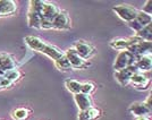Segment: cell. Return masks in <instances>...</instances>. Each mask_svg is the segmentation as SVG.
I'll list each match as a JSON object with an SVG mask.
<instances>
[{
	"mask_svg": "<svg viewBox=\"0 0 152 120\" xmlns=\"http://www.w3.org/2000/svg\"><path fill=\"white\" fill-rule=\"evenodd\" d=\"M135 19H136V20H137L142 26L150 25V24L152 23V16L151 15L144 13V12H142V10H139L137 16H136V18Z\"/></svg>",
	"mask_w": 152,
	"mask_h": 120,
	"instance_id": "603a6c76",
	"label": "cell"
},
{
	"mask_svg": "<svg viewBox=\"0 0 152 120\" xmlns=\"http://www.w3.org/2000/svg\"><path fill=\"white\" fill-rule=\"evenodd\" d=\"M70 26H72V22H70L68 13L66 10L60 9L59 14L55 17L53 22H52V28L64 31V30H69Z\"/></svg>",
	"mask_w": 152,
	"mask_h": 120,
	"instance_id": "8992f818",
	"label": "cell"
},
{
	"mask_svg": "<svg viewBox=\"0 0 152 120\" xmlns=\"http://www.w3.org/2000/svg\"><path fill=\"white\" fill-rule=\"evenodd\" d=\"M65 85H66L67 89H68L69 92H72L74 95L81 93L82 83L77 82V81H75V79H67V81L65 82Z\"/></svg>",
	"mask_w": 152,
	"mask_h": 120,
	"instance_id": "ffe728a7",
	"label": "cell"
},
{
	"mask_svg": "<svg viewBox=\"0 0 152 120\" xmlns=\"http://www.w3.org/2000/svg\"><path fill=\"white\" fill-rule=\"evenodd\" d=\"M95 91V85L91 82H86L82 84V89H81V93L86 95H91Z\"/></svg>",
	"mask_w": 152,
	"mask_h": 120,
	"instance_id": "d4e9b609",
	"label": "cell"
},
{
	"mask_svg": "<svg viewBox=\"0 0 152 120\" xmlns=\"http://www.w3.org/2000/svg\"><path fill=\"white\" fill-rule=\"evenodd\" d=\"M17 10V4L13 0H0V16H9Z\"/></svg>",
	"mask_w": 152,
	"mask_h": 120,
	"instance_id": "4fadbf2b",
	"label": "cell"
},
{
	"mask_svg": "<svg viewBox=\"0 0 152 120\" xmlns=\"http://www.w3.org/2000/svg\"><path fill=\"white\" fill-rule=\"evenodd\" d=\"M75 51L78 53L80 57H82L85 60H89L90 58H92L95 53V49L93 48V45H91L90 43L85 42V41H77L75 42V44L73 47Z\"/></svg>",
	"mask_w": 152,
	"mask_h": 120,
	"instance_id": "ba28073f",
	"label": "cell"
},
{
	"mask_svg": "<svg viewBox=\"0 0 152 120\" xmlns=\"http://www.w3.org/2000/svg\"><path fill=\"white\" fill-rule=\"evenodd\" d=\"M17 68V63L13 57L8 55H0V76L2 77L6 71L15 70Z\"/></svg>",
	"mask_w": 152,
	"mask_h": 120,
	"instance_id": "8fae6325",
	"label": "cell"
},
{
	"mask_svg": "<svg viewBox=\"0 0 152 120\" xmlns=\"http://www.w3.org/2000/svg\"><path fill=\"white\" fill-rule=\"evenodd\" d=\"M74 100H75L76 105L78 107L80 111H84V110L92 107V100H91L90 95L78 93V94L74 95Z\"/></svg>",
	"mask_w": 152,
	"mask_h": 120,
	"instance_id": "5bb4252c",
	"label": "cell"
},
{
	"mask_svg": "<svg viewBox=\"0 0 152 120\" xmlns=\"http://www.w3.org/2000/svg\"><path fill=\"white\" fill-rule=\"evenodd\" d=\"M113 10L118 15L119 18H121L127 23L134 20L137 16V13H139V10L136 8L129 6V5H118V6H115L113 8Z\"/></svg>",
	"mask_w": 152,
	"mask_h": 120,
	"instance_id": "277c9868",
	"label": "cell"
},
{
	"mask_svg": "<svg viewBox=\"0 0 152 120\" xmlns=\"http://www.w3.org/2000/svg\"><path fill=\"white\" fill-rule=\"evenodd\" d=\"M30 10L39 16L41 20V30H51L52 22L59 14L60 8L52 2L34 0L30 2Z\"/></svg>",
	"mask_w": 152,
	"mask_h": 120,
	"instance_id": "6da1fadb",
	"label": "cell"
},
{
	"mask_svg": "<svg viewBox=\"0 0 152 120\" xmlns=\"http://www.w3.org/2000/svg\"><path fill=\"white\" fill-rule=\"evenodd\" d=\"M55 65H56V67L58 69L61 70V71H69V70H72V66H70L69 61H68V59L66 58L65 55L61 58L57 59L55 61Z\"/></svg>",
	"mask_w": 152,
	"mask_h": 120,
	"instance_id": "7402d4cb",
	"label": "cell"
},
{
	"mask_svg": "<svg viewBox=\"0 0 152 120\" xmlns=\"http://www.w3.org/2000/svg\"><path fill=\"white\" fill-rule=\"evenodd\" d=\"M30 113L31 111L26 108H18L16 110H14L13 113H12V117H13L14 120H25L30 117Z\"/></svg>",
	"mask_w": 152,
	"mask_h": 120,
	"instance_id": "44dd1931",
	"label": "cell"
},
{
	"mask_svg": "<svg viewBox=\"0 0 152 120\" xmlns=\"http://www.w3.org/2000/svg\"><path fill=\"white\" fill-rule=\"evenodd\" d=\"M40 52L45 55V56H48V57L51 58V59L55 60V61H56L57 59H59V58H61L64 55H65V52H63L61 50H59L58 48L53 47V45L48 44V43H45L42 50L40 51Z\"/></svg>",
	"mask_w": 152,
	"mask_h": 120,
	"instance_id": "9a60e30c",
	"label": "cell"
},
{
	"mask_svg": "<svg viewBox=\"0 0 152 120\" xmlns=\"http://www.w3.org/2000/svg\"><path fill=\"white\" fill-rule=\"evenodd\" d=\"M65 56L68 59L70 66H72V69H85L90 66L89 61L83 59L82 57H80L74 48L67 49L65 52Z\"/></svg>",
	"mask_w": 152,
	"mask_h": 120,
	"instance_id": "3957f363",
	"label": "cell"
},
{
	"mask_svg": "<svg viewBox=\"0 0 152 120\" xmlns=\"http://www.w3.org/2000/svg\"><path fill=\"white\" fill-rule=\"evenodd\" d=\"M139 39L146 41V42H151L152 41V24L150 25H146L145 27H143L140 32L136 33V35Z\"/></svg>",
	"mask_w": 152,
	"mask_h": 120,
	"instance_id": "d6986e66",
	"label": "cell"
},
{
	"mask_svg": "<svg viewBox=\"0 0 152 120\" xmlns=\"http://www.w3.org/2000/svg\"><path fill=\"white\" fill-rule=\"evenodd\" d=\"M128 25H129V27H131V28H132L133 31L136 32V33L141 31V30H142L143 27H145V26H142V25H141V24H140L139 22L136 20V19H134V20H132V22H129V23H128Z\"/></svg>",
	"mask_w": 152,
	"mask_h": 120,
	"instance_id": "484cf974",
	"label": "cell"
},
{
	"mask_svg": "<svg viewBox=\"0 0 152 120\" xmlns=\"http://www.w3.org/2000/svg\"><path fill=\"white\" fill-rule=\"evenodd\" d=\"M142 12H144V13L151 15V14H152V1H151V0L146 1L145 6H144V8H143V10H142Z\"/></svg>",
	"mask_w": 152,
	"mask_h": 120,
	"instance_id": "4316f807",
	"label": "cell"
},
{
	"mask_svg": "<svg viewBox=\"0 0 152 120\" xmlns=\"http://www.w3.org/2000/svg\"><path fill=\"white\" fill-rule=\"evenodd\" d=\"M100 110L96 108L91 107L84 111H81L78 114V120H95L100 117Z\"/></svg>",
	"mask_w": 152,
	"mask_h": 120,
	"instance_id": "e0dca14e",
	"label": "cell"
},
{
	"mask_svg": "<svg viewBox=\"0 0 152 120\" xmlns=\"http://www.w3.org/2000/svg\"><path fill=\"white\" fill-rule=\"evenodd\" d=\"M129 83L134 86V89H139V91H145L149 89L150 85V78L143 73H135L132 77Z\"/></svg>",
	"mask_w": 152,
	"mask_h": 120,
	"instance_id": "30bf717a",
	"label": "cell"
},
{
	"mask_svg": "<svg viewBox=\"0 0 152 120\" xmlns=\"http://www.w3.org/2000/svg\"><path fill=\"white\" fill-rule=\"evenodd\" d=\"M2 77H4V78H6V79H8L9 82L14 83V82H16V81H18V79H20L22 74H20V71L17 70V69L9 70V71H6Z\"/></svg>",
	"mask_w": 152,
	"mask_h": 120,
	"instance_id": "cb8c5ba5",
	"label": "cell"
},
{
	"mask_svg": "<svg viewBox=\"0 0 152 120\" xmlns=\"http://www.w3.org/2000/svg\"><path fill=\"white\" fill-rule=\"evenodd\" d=\"M152 49V43L151 42H146V41H140L137 43L133 44L132 47H129L127 51H129L134 57L137 58L142 57V56H146L151 53Z\"/></svg>",
	"mask_w": 152,
	"mask_h": 120,
	"instance_id": "52a82bcc",
	"label": "cell"
},
{
	"mask_svg": "<svg viewBox=\"0 0 152 120\" xmlns=\"http://www.w3.org/2000/svg\"><path fill=\"white\" fill-rule=\"evenodd\" d=\"M135 73H139V69H137V67H136L135 63H134V65L127 67L125 69L116 71V73H115V78H116V81L119 83L121 86H127V85L129 84L131 77H132Z\"/></svg>",
	"mask_w": 152,
	"mask_h": 120,
	"instance_id": "5b68a950",
	"label": "cell"
},
{
	"mask_svg": "<svg viewBox=\"0 0 152 120\" xmlns=\"http://www.w3.org/2000/svg\"><path fill=\"white\" fill-rule=\"evenodd\" d=\"M152 108L148 107L144 102H135L129 107V112L136 117H146L151 113Z\"/></svg>",
	"mask_w": 152,
	"mask_h": 120,
	"instance_id": "7c38bea8",
	"label": "cell"
},
{
	"mask_svg": "<svg viewBox=\"0 0 152 120\" xmlns=\"http://www.w3.org/2000/svg\"><path fill=\"white\" fill-rule=\"evenodd\" d=\"M136 61V58L134 57L133 55L127 50H121L119 51V53L117 55L116 57V60H115L114 63V69L116 71H119V70H123L134 65Z\"/></svg>",
	"mask_w": 152,
	"mask_h": 120,
	"instance_id": "7a4b0ae2",
	"label": "cell"
},
{
	"mask_svg": "<svg viewBox=\"0 0 152 120\" xmlns=\"http://www.w3.org/2000/svg\"><path fill=\"white\" fill-rule=\"evenodd\" d=\"M136 120H150V119H149L148 117H139Z\"/></svg>",
	"mask_w": 152,
	"mask_h": 120,
	"instance_id": "83f0119b",
	"label": "cell"
},
{
	"mask_svg": "<svg viewBox=\"0 0 152 120\" xmlns=\"http://www.w3.org/2000/svg\"><path fill=\"white\" fill-rule=\"evenodd\" d=\"M24 41H25V43L31 48L32 50L39 51V52L42 50V48H43V45H45V43L43 40H41V39L38 38V36H32V35L26 36V38L24 39Z\"/></svg>",
	"mask_w": 152,
	"mask_h": 120,
	"instance_id": "ac0fdd59",
	"label": "cell"
},
{
	"mask_svg": "<svg viewBox=\"0 0 152 120\" xmlns=\"http://www.w3.org/2000/svg\"><path fill=\"white\" fill-rule=\"evenodd\" d=\"M140 41H143L139 39L137 36H132V38H119V39H115L113 40L109 45L113 48V49H116V50H127L129 47H132L133 44L137 43Z\"/></svg>",
	"mask_w": 152,
	"mask_h": 120,
	"instance_id": "9c48e42d",
	"label": "cell"
},
{
	"mask_svg": "<svg viewBox=\"0 0 152 120\" xmlns=\"http://www.w3.org/2000/svg\"><path fill=\"white\" fill-rule=\"evenodd\" d=\"M135 66L137 67L140 73H143V71H149L152 68V59L150 55H146V56H142L139 57L135 61Z\"/></svg>",
	"mask_w": 152,
	"mask_h": 120,
	"instance_id": "2e32d148",
	"label": "cell"
}]
</instances>
